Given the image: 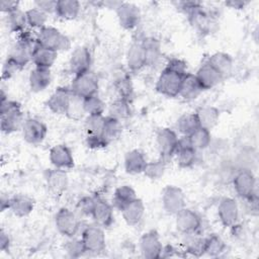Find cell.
Listing matches in <instances>:
<instances>
[{
  "label": "cell",
  "mask_w": 259,
  "mask_h": 259,
  "mask_svg": "<svg viewBox=\"0 0 259 259\" xmlns=\"http://www.w3.org/2000/svg\"><path fill=\"white\" fill-rule=\"evenodd\" d=\"M185 74L165 66L160 73L155 88L157 92L166 97H177L179 95L182 79Z\"/></svg>",
  "instance_id": "cell-1"
},
{
  "label": "cell",
  "mask_w": 259,
  "mask_h": 259,
  "mask_svg": "<svg viewBox=\"0 0 259 259\" xmlns=\"http://www.w3.org/2000/svg\"><path fill=\"white\" fill-rule=\"evenodd\" d=\"M36 42L56 52L68 51L71 48L70 38L58 28L50 25H46L38 30L36 34Z\"/></svg>",
  "instance_id": "cell-2"
},
{
  "label": "cell",
  "mask_w": 259,
  "mask_h": 259,
  "mask_svg": "<svg viewBox=\"0 0 259 259\" xmlns=\"http://www.w3.org/2000/svg\"><path fill=\"white\" fill-rule=\"evenodd\" d=\"M71 93L81 99L95 95L99 89L98 77L90 70L85 73L75 75L70 85Z\"/></svg>",
  "instance_id": "cell-3"
},
{
  "label": "cell",
  "mask_w": 259,
  "mask_h": 259,
  "mask_svg": "<svg viewBox=\"0 0 259 259\" xmlns=\"http://www.w3.org/2000/svg\"><path fill=\"white\" fill-rule=\"evenodd\" d=\"M103 229L104 228L95 223L88 225L83 229L81 233V239L87 252L98 254L105 250L106 238Z\"/></svg>",
  "instance_id": "cell-4"
},
{
  "label": "cell",
  "mask_w": 259,
  "mask_h": 259,
  "mask_svg": "<svg viewBox=\"0 0 259 259\" xmlns=\"http://www.w3.org/2000/svg\"><path fill=\"white\" fill-rule=\"evenodd\" d=\"M233 187L244 200L251 198L256 192V177L251 169L242 168L233 177Z\"/></svg>",
  "instance_id": "cell-5"
},
{
  "label": "cell",
  "mask_w": 259,
  "mask_h": 259,
  "mask_svg": "<svg viewBox=\"0 0 259 259\" xmlns=\"http://www.w3.org/2000/svg\"><path fill=\"white\" fill-rule=\"evenodd\" d=\"M179 137L176 132L169 127H162L157 132L156 144L160 153V157L165 161H169L175 156L178 148Z\"/></svg>",
  "instance_id": "cell-6"
},
{
  "label": "cell",
  "mask_w": 259,
  "mask_h": 259,
  "mask_svg": "<svg viewBox=\"0 0 259 259\" xmlns=\"http://www.w3.org/2000/svg\"><path fill=\"white\" fill-rule=\"evenodd\" d=\"M55 226L61 235L70 238L75 237L78 233L80 221L73 210L67 207H61L55 215Z\"/></svg>",
  "instance_id": "cell-7"
},
{
  "label": "cell",
  "mask_w": 259,
  "mask_h": 259,
  "mask_svg": "<svg viewBox=\"0 0 259 259\" xmlns=\"http://www.w3.org/2000/svg\"><path fill=\"white\" fill-rule=\"evenodd\" d=\"M161 200L164 210L173 215L186 206V198L183 190L175 185H167L163 189Z\"/></svg>",
  "instance_id": "cell-8"
},
{
  "label": "cell",
  "mask_w": 259,
  "mask_h": 259,
  "mask_svg": "<svg viewBox=\"0 0 259 259\" xmlns=\"http://www.w3.org/2000/svg\"><path fill=\"white\" fill-rule=\"evenodd\" d=\"M175 224L177 230L184 234H198L201 229V218L193 209L184 207L175 214Z\"/></svg>",
  "instance_id": "cell-9"
},
{
  "label": "cell",
  "mask_w": 259,
  "mask_h": 259,
  "mask_svg": "<svg viewBox=\"0 0 259 259\" xmlns=\"http://www.w3.org/2000/svg\"><path fill=\"white\" fill-rule=\"evenodd\" d=\"M139 247L143 257L147 259H158L161 258L164 246L159 234L155 230H151L141 236Z\"/></svg>",
  "instance_id": "cell-10"
},
{
  "label": "cell",
  "mask_w": 259,
  "mask_h": 259,
  "mask_svg": "<svg viewBox=\"0 0 259 259\" xmlns=\"http://www.w3.org/2000/svg\"><path fill=\"white\" fill-rule=\"evenodd\" d=\"M117 20L119 25L126 30H132L138 26L141 20L140 8L132 3L121 1L118 7L115 9Z\"/></svg>",
  "instance_id": "cell-11"
},
{
  "label": "cell",
  "mask_w": 259,
  "mask_h": 259,
  "mask_svg": "<svg viewBox=\"0 0 259 259\" xmlns=\"http://www.w3.org/2000/svg\"><path fill=\"white\" fill-rule=\"evenodd\" d=\"M218 217L225 228H232L239 222L240 210L237 201L232 197H223L218 204Z\"/></svg>",
  "instance_id": "cell-12"
},
{
  "label": "cell",
  "mask_w": 259,
  "mask_h": 259,
  "mask_svg": "<svg viewBox=\"0 0 259 259\" xmlns=\"http://www.w3.org/2000/svg\"><path fill=\"white\" fill-rule=\"evenodd\" d=\"M21 132L26 143L30 145H37L46 139L48 127L41 120L35 117H28L25 119Z\"/></svg>",
  "instance_id": "cell-13"
},
{
  "label": "cell",
  "mask_w": 259,
  "mask_h": 259,
  "mask_svg": "<svg viewBox=\"0 0 259 259\" xmlns=\"http://www.w3.org/2000/svg\"><path fill=\"white\" fill-rule=\"evenodd\" d=\"M48 189L55 196L63 195L69 187V177L65 170L59 168L48 169L45 174Z\"/></svg>",
  "instance_id": "cell-14"
},
{
  "label": "cell",
  "mask_w": 259,
  "mask_h": 259,
  "mask_svg": "<svg viewBox=\"0 0 259 259\" xmlns=\"http://www.w3.org/2000/svg\"><path fill=\"white\" fill-rule=\"evenodd\" d=\"M72 99L69 87H58L46 101L47 107L56 114H67Z\"/></svg>",
  "instance_id": "cell-15"
},
{
  "label": "cell",
  "mask_w": 259,
  "mask_h": 259,
  "mask_svg": "<svg viewBox=\"0 0 259 259\" xmlns=\"http://www.w3.org/2000/svg\"><path fill=\"white\" fill-rule=\"evenodd\" d=\"M92 57L88 48L80 46L74 49L69 60V68L74 76L90 71Z\"/></svg>",
  "instance_id": "cell-16"
},
{
  "label": "cell",
  "mask_w": 259,
  "mask_h": 259,
  "mask_svg": "<svg viewBox=\"0 0 259 259\" xmlns=\"http://www.w3.org/2000/svg\"><path fill=\"white\" fill-rule=\"evenodd\" d=\"M50 162L55 168L71 169L75 165L73 153L65 144H58L51 148L49 153Z\"/></svg>",
  "instance_id": "cell-17"
},
{
  "label": "cell",
  "mask_w": 259,
  "mask_h": 259,
  "mask_svg": "<svg viewBox=\"0 0 259 259\" xmlns=\"http://www.w3.org/2000/svg\"><path fill=\"white\" fill-rule=\"evenodd\" d=\"M94 223L102 228H108L113 223V205L105 199L95 196L94 207L91 213Z\"/></svg>",
  "instance_id": "cell-18"
},
{
  "label": "cell",
  "mask_w": 259,
  "mask_h": 259,
  "mask_svg": "<svg viewBox=\"0 0 259 259\" xmlns=\"http://www.w3.org/2000/svg\"><path fill=\"white\" fill-rule=\"evenodd\" d=\"M126 65L130 71L139 72L147 67V56L142 40H135L126 52Z\"/></svg>",
  "instance_id": "cell-19"
},
{
  "label": "cell",
  "mask_w": 259,
  "mask_h": 259,
  "mask_svg": "<svg viewBox=\"0 0 259 259\" xmlns=\"http://www.w3.org/2000/svg\"><path fill=\"white\" fill-rule=\"evenodd\" d=\"M176 161L180 168H190L197 160V151L193 149L189 143L187 136L179 138L178 148L176 151Z\"/></svg>",
  "instance_id": "cell-20"
},
{
  "label": "cell",
  "mask_w": 259,
  "mask_h": 259,
  "mask_svg": "<svg viewBox=\"0 0 259 259\" xmlns=\"http://www.w3.org/2000/svg\"><path fill=\"white\" fill-rule=\"evenodd\" d=\"M194 75L203 91L212 89L224 80L223 76L207 61L197 69Z\"/></svg>",
  "instance_id": "cell-21"
},
{
  "label": "cell",
  "mask_w": 259,
  "mask_h": 259,
  "mask_svg": "<svg viewBox=\"0 0 259 259\" xmlns=\"http://www.w3.org/2000/svg\"><path fill=\"white\" fill-rule=\"evenodd\" d=\"M24 121L25 119L21 106L0 114V128L2 133L7 135L21 130Z\"/></svg>",
  "instance_id": "cell-22"
},
{
  "label": "cell",
  "mask_w": 259,
  "mask_h": 259,
  "mask_svg": "<svg viewBox=\"0 0 259 259\" xmlns=\"http://www.w3.org/2000/svg\"><path fill=\"white\" fill-rule=\"evenodd\" d=\"M121 215L126 225L131 227L138 226L144 219L146 212V206L143 200L137 197L135 200L125 205L121 210Z\"/></svg>",
  "instance_id": "cell-23"
},
{
  "label": "cell",
  "mask_w": 259,
  "mask_h": 259,
  "mask_svg": "<svg viewBox=\"0 0 259 259\" xmlns=\"http://www.w3.org/2000/svg\"><path fill=\"white\" fill-rule=\"evenodd\" d=\"M29 88L32 92L38 93L46 90L52 83L51 69L34 67L28 77Z\"/></svg>",
  "instance_id": "cell-24"
},
{
  "label": "cell",
  "mask_w": 259,
  "mask_h": 259,
  "mask_svg": "<svg viewBox=\"0 0 259 259\" xmlns=\"http://www.w3.org/2000/svg\"><path fill=\"white\" fill-rule=\"evenodd\" d=\"M34 204L32 197L26 194H15L10 197L9 210L17 218H24L32 212Z\"/></svg>",
  "instance_id": "cell-25"
},
{
  "label": "cell",
  "mask_w": 259,
  "mask_h": 259,
  "mask_svg": "<svg viewBox=\"0 0 259 259\" xmlns=\"http://www.w3.org/2000/svg\"><path fill=\"white\" fill-rule=\"evenodd\" d=\"M57 58L58 52L42 47L36 42L33 48L31 63L34 65V67L51 69V67L57 61Z\"/></svg>",
  "instance_id": "cell-26"
},
{
  "label": "cell",
  "mask_w": 259,
  "mask_h": 259,
  "mask_svg": "<svg viewBox=\"0 0 259 259\" xmlns=\"http://www.w3.org/2000/svg\"><path fill=\"white\" fill-rule=\"evenodd\" d=\"M147 163L148 161L144 153L138 149L131 150L124 155V170L128 174L137 175L144 173Z\"/></svg>",
  "instance_id": "cell-27"
},
{
  "label": "cell",
  "mask_w": 259,
  "mask_h": 259,
  "mask_svg": "<svg viewBox=\"0 0 259 259\" xmlns=\"http://www.w3.org/2000/svg\"><path fill=\"white\" fill-rule=\"evenodd\" d=\"M203 89L197 81L196 77L192 73H186L182 79L179 95L184 100H194L201 93Z\"/></svg>",
  "instance_id": "cell-28"
},
{
  "label": "cell",
  "mask_w": 259,
  "mask_h": 259,
  "mask_svg": "<svg viewBox=\"0 0 259 259\" xmlns=\"http://www.w3.org/2000/svg\"><path fill=\"white\" fill-rule=\"evenodd\" d=\"M207 62L223 76L224 79L227 78L233 71V58L227 53L217 52L207 59Z\"/></svg>",
  "instance_id": "cell-29"
},
{
  "label": "cell",
  "mask_w": 259,
  "mask_h": 259,
  "mask_svg": "<svg viewBox=\"0 0 259 259\" xmlns=\"http://www.w3.org/2000/svg\"><path fill=\"white\" fill-rule=\"evenodd\" d=\"M196 116L199 121V125L201 127L211 130L213 126H215L220 120L221 112L218 107L211 106V105H205L197 108L195 111Z\"/></svg>",
  "instance_id": "cell-30"
},
{
  "label": "cell",
  "mask_w": 259,
  "mask_h": 259,
  "mask_svg": "<svg viewBox=\"0 0 259 259\" xmlns=\"http://www.w3.org/2000/svg\"><path fill=\"white\" fill-rule=\"evenodd\" d=\"M81 4L77 0H58L55 14L62 19H75L80 12Z\"/></svg>",
  "instance_id": "cell-31"
},
{
  "label": "cell",
  "mask_w": 259,
  "mask_h": 259,
  "mask_svg": "<svg viewBox=\"0 0 259 259\" xmlns=\"http://www.w3.org/2000/svg\"><path fill=\"white\" fill-rule=\"evenodd\" d=\"M137 197V193L131 185H120L114 190L112 196V205L120 211L125 205L135 200Z\"/></svg>",
  "instance_id": "cell-32"
},
{
  "label": "cell",
  "mask_w": 259,
  "mask_h": 259,
  "mask_svg": "<svg viewBox=\"0 0 259 259\" xmlns=\"http://www.w3.org/2000/svg\"><path fill=\"white\" fill-rule=\"evenodd\" d=\"M131 113H132L131 103H130V100L127 99L118 97L114 99L108 107V115L120 121L128 118L131 116Z\"/></svg>",
  "instance_id": "cell-33"
},
{
  "label": "cell",
  "mask_w": 259,
  "mask_h": 259,
  "mask_svg": "<svg viewBox=\"0 0 259 259\" xmlns=\"http://www.w3.org/2000/svg\"><path fill=\"white\" fill-rule=\"evenodd\" d=\"M187 137L191 147L195 149L197 152L206 149L211 142L210 131L201 126H199L197 130H195L192 134H190Z\"/></svg>",
  "instance_id": "cell-34"
},
{
  "label": "cell",
  "mask_w": 259,
  "mask_h": 259,
  "mask_svg": "<svg viewBox=\"0 0 259 259\" xmlns=\"http://www.w3.org/2000/svg\"><path fill=\"white\" fill-rule=\"evenodd\" d=\"M199 126V121L195 112L184 113L176 121V127L182 136H189Z\"/></svg>",
  "instance_id": "cell-35"
},
{
  "label": "cell",
  "mask_w": 259,
  "mask_h": 259,
  "mask_svg": "<svg viewBox=\"0 0 259 259\" xmlns=\"http://www.w3.org/2000/svg\"><path fill=\"white\" fill-rule=\"evenodd\" d=\"M6 22L10 31L15 33H21L27 26V20L25 11L20 8L6 14Z\"/></svg>",
  "instance_id": "cell-36"
},
{
  "label": "cell",
  "mask_w": 259,
  "mask_h": 259,
  "mask_svg": "<svg viewBox=\"0 0 259 259\" xmlns=\"http://www.w3.org/2000/svg\"><path fill=\"white\" fill-rule=\"evenodd\" d=\"M142 42L145 48V52L147 56V66L155 65L161 57L160 41L153 36H148L143 38Z\"/></svg>",
  "instance_id": "cell-37"
},
{
  "label": "cell",
  "mask_w": 259,
  "mask_h": 259,
  "mask_svg": "<svg viewBox=\"0 0 259 259\" xmlns=\"http://www.w3.org/2000/svg\"><path fill=\"white\" fill-rule=\"evenodd\" d=\"M225 241L217 234H210L204 238V254L210 257H218L226 251Z\"/></svg>",
  "instance_id": "cell-38"
},
{
  "label": "cell",
  "mask_w": 259,
  "mask_h": 259,
  "mask_svg": "<svg viewBox=\"0 0 259 259\" xmlns=\"http://www.w3.org/2000/svg\"><path fill=\"white\" fill-rule=\"evenodd\" d=\"M82 107L84 113L87 115L103 114L105 110L104 101L98 96V94L91 95L82 99Z\"/></svg>",
  "instance_id": "cell-39"
},
{
  "label": "cell",
  "mask_w": 259,
  "mask_h": 259,
  "mask_svg": "<svg viewBox=\"0 0 259 259\" xmlns=\"http://www.w3.org/2000/svg\"><path fill=\"white\" fill-rule=\"evenodd\" d=\"M121 130H122V125L120 120L109 115L105 116L101 135L108 143L115 140L120 135Z\"/></svg>",
  "instance_id": "cell-40"
},
{
  "label": "cell",
  "mask_w": 259,
  "mask_h": 259,
  "mask_svg": "<svg viewBox=\"0 0 259 259\" xmlns=\"http://www.w3.org/2000/svg\"><path fill=\"white\" fill-rule=\"evenodd\" d=\"M27 25L30 28H37L38 30L46 26L48 20V14L36 7L29 8L25 11Z\"/></svg>",
  "instance_id": "cell-41"
},
{
  "label": "cell",
  "mask_w": 259,
  "mask_h": 259,
  "mask_svg": "<svg viewBox=\"0 0 259 259\" xmlns=\"http://www.w3.org/2000/svg\"><path fill=\"white\" fill-rule=\"evenodd\" d=\"M166 164H167V161H165L161 157H159L154 161L148 162L144 170L145 176H147L149 179H152V180L160 179L165 173Z\"/></svg>",
  "instance_id": "cell-42"
},
{
  "label": "cell",
  "mask_w": 259,
  "mask_h": 259,
  "mask_svg": "<svg viewBox=\"0 0 259 259\" xmlns=\"http://www.w3.org/2000/svg\"><path fill=\"white\" fill-rule=\"evenodd\" d=\"M185 251L193 256H201L204 254V238L198 237L196 234L186 235Z\"/></svg>",
  "instance_id": "cell-43"
},
{
  "label": "cell",
  "mask_w": 259,
  "mask_h": 259,
  "mask_svg": "<svg viewBox=\"0 0 259 259\" xmlns=\"http://www.w3.org/2000/svg\"><path fill=\"white\" fill-rule=\"evenodd\" d=\"M64 250L66 251L68 256L72 258H79L87 253L82 239H78L75 237L68 238V240L65 242Z\"/></svg>",
  "instance_id": "cell-44"
},
{
  "label": "cell",
  "mask_w": 259,
  "mask_h": 259,
  "mask_svg": "<svg viewBox=\"0 0 259 259\" xmlns=\"http://www.w3.org/2000/svg\"><path fill=\"white\" fill-rule=\"evenodd\" d=\"M104 120L105 116L103 114L87 115L84 120V127L86 130V133L93 135H101Z\"/></svg>",
  "instance_id": "cell-45"
},
{
  "label": "cell",
  "mask_w": 259,
  "mask_h": 259,
  "mask_svg": "<svg viewBox=\"0 0 259 259\" xmlns=\"http://www.w3.org/2000/svg\"><path fill=\"white\" fill-rule=\"evenodd\" d=\"M114 86L118 93L119 98L130 100V98L133 95V85H132V82H131V79L128 78V76H126V75L119 76L115 80Z\"/></svg>",
  "instance_id": "cell-46"
},
{
  "label": "cell",
  "mask_w": 259,
  "mask_h": 259,
  "mask_svg": "<svg viewBox=\"0 0 259 259\" xmlns=\"http://www.w3.org/2000/svg\"><path fill=\"white\" fill-rule=\"evenodd\" d=\"M109 143L102 137V135H93L87 134L86 145L90 149H102L105 148Z\"/></svg>",
  "instance_id": "cell-47"
},
{
  "label": "cell",
  "mask_w": 259,
  "mask_h": 259,
  "mask_svg": "<svg viewBox=\"0 0 259 259\" xmlns=\"http://www.w3.org/2000/svg\"><path fill=\"white\" fill-rule=\"evenodd\" d=\"M94 202H95V197L84 196L78 201L77 207L83 214L91 217V213L94 207Z\"/></svg>",
  "instance_id": "cell-48"
},
{
  "label": "cell",
  "mask_w": 259,
  "mask_h": 259,
  "mask_svg": "<svg viewBox=\"0 0 259 259\" xmlns=\"http://www.w3.org/2000/svg\"><path fill=\"white\" fill-rule=\"evenodd\" d=\"M34 7L40 9L46 14H51L56 12L57 0H37L34 1Z\"/></svg>",
  "instance_id": "cell-49"
},
{
  "label": "cell",
  "mask_w": 259,
  "mask_h": 259,
  "mask_svg": "<svg viewBox=\"0 0 259 259\" xmlns=\"http://www.w3.org/2000/svg\"><path fill=\"white\" fill-rule=\"evenodd\" d=\"M18 71H20V68L13 62H11L9 59H6L2 68V80L10 79Z\"/></svg>",
  "instance_id": "cell-50"
},
{
  "label": "cell",
  "mask_w": 259,
  "mask_h": 259,
  "mask_svg": "<svg viewBox=\"0 0 259 259\" xmlns=\"http://www.w3.org/2000/svg\"><path fill=\"white\" fill-rule=\"evenodd\" d=\"M19 8V2L14 0H1L0 9L3 13H10Z\"/></svg>",
  "instance_id": "cell-51"
},
{
  "label": "cell",
  "mask_w": 259,
  "mask_h": 259,
  "mask_svg": "<svg viewBox=\"0 0 259 259\" xmlns=\"http://www.w3.org/2000/svg\"><path fill=\"white\" fill-rule=\"evenodd\" d=\"M10 245H11V241H10L8 234L3 229H1V231H0V251H2V252L9 251Z\"/></svg>",
  "instance_id": "cell-52"
},
{
  "label": "cell",
  "mask_w": 259,
  "mask_h": 259,
  "mask_svg": "<svg viewBox=\"0 0 259 259\" xmlns=\"http://www.w3.org/2000/svg\"><path fill=\"white\" fill-rule=\"evenodd\" d=\"M250 2L249 1H245V0H229L225 2V5L233 8V9H244Z\"/></svg>",
  "instance_id": "cell-53"
},
{
  "label": "cell",
  "mask_w": 259,
  "mask_h": 259,
  "mask_svg": "<svg viewBox=\"0 0 259 259\" xmlns=\"http://www.w3.org/2000/svg\"><path fill=\"white\" fill-rule=\"evenodd\" d=\"M9 204H10V197L5 196L4 194L1 195L0 198V208L1 211H5L6 209H9Z\"/></svg>",
  "instance_id": "cell-54"
}]
</instances>
